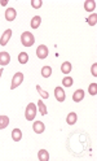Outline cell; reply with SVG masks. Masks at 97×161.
Here are the masks:
<instances>
[{"mask_svg":"<svg viewBox=\"0 0 97 161\" xmlns=\"http://www.w3.org/2000/svg\"><path fill=\"white\" fill-rule=\"evenodd\" d=\"M95 8H96V2H93V0H87L84 3V9L87 12H93Z\"/></svg>","mask_w":97,"mask_h":161,"instance_id":"obj_11","label":"cell"},{"mask_svg":"<svg viewBox=\"0 0 97 161\" xmlns=\"http://www.w3.org/2000/svg\"><path fill=\"white\" fill-rule=\"evenodd\" d=\"M83 99H84V91L83 90H76V91L72 94V100H74L75 103L82 101Z\"/></svg>","mask_w":97,"mask_h":161,"instance_id":"obj_10","label":"cell"},{"mask_svg":"<svg viewBox=\"0 0 97 161\" xmlns=\"http://www.w3.org/2000/svg\"><path fill=\"white\" fill-rule=\"evenodd\" d=\"M87 22H88V25H91V26H95L97 23V14L93 13L92 16H90V17L87 18Z\"/></svg>","mask_w":97,"mask_h":161,"instance_id":"obj_21","label":"cell"},{"mask_svg":"<svg viewBox=\"0 0 97 161\" xmlns=\"http://www.w3.org/2000/svg\"><path fill=\"white\" fill-rule=\"evenodd\" d=\"M42 76L44 78H49L52 76V68L51 67H43L42 68Z\"/></svg>","mask_w":97,"mask_h":161,"instance_id":"obj_18","label":"cell"},{"mask_svg":"<svg viewBox=\"0 0 97 161\" xmlns=\"http://www.w3.org/2000/svg\"><path fill=\"white\" fill-rule=\"evenodd\" d=\"M88 91H90L91 95H96L97 94V85L96 83H91L90 85V88H88Z\"/></svg>","mask_w":97,"mask_h":161,"instance_id":"obj_25","label":"cell"},{"mask_svg":"<svg viewBox=\"0 0 97 161\" xmlns=\"http://www.w3.org/2000/svg\"><path fill=\"white\" fill-rule=\"evenodd\" d=\"M8 125H9V118L7 116H0V130L5 129Z\"/></svg>","mask_w":97,"mask_h":161,"instance_id":"obj_16","label":"cell"},{"mask_svg":"<svg viewBox=\"0 0 97 161\" xmlns=\"http://www.w3.org/2000/svg\"><path fill=\"white\" fill-rule=\"evenodd\" d=\"M0 4H1V5H7L8 2H7V0H1V3H0Z\"/></svg>","mask_w":97,"mask_h":161,"instance_id":"obj_27","label":"cell"},{"mask_svg":"<svg viewBox=\"0 0 97 161\" xmlns=\"http://www.w3.org/2000/svg\"><path fill=\"white\" fill-rule=\"evenodd\" d=\"M25 116H26L27 121H32V119L35 118V116H36V105L34 104V103H30V104H27Z\"/></svg>","mask_w":97,"mask_h":161,"instance_id":"obj_2","label":"cell"},{"mask_svg":"<svg viewBox=\"0 0 97 161\" xmlns=\"http://www.w3.org/2000/svg\"><path fill=\"white\" fill-rule=\"evenodd\" d=\"M38 159H39V161H48L49 160V153H48V151L40 150L38 152Z\"/></svg>","mask_w":97,"mask_h":161,"instance_id":"obj_12","label":"cell"},{"mask_svg":"<svg viewBox=\"0 0 97 161\" xmlns=\"http://www.w3.org/2000/svg\"><path fill=\"white\" fill-rule=\"evenodd\" d=\"M38 108H39V112L42 113V116H46L47 114V108H46V105H44V103L42 100L38 101Z\"/></svg>","mask_w":97,"mask_h":161,"instance_id":"obj_22","label":"cell"},{"mask_svg":"<svg viewBox=\"0 0 97 161\" xmlns=\"http://www.w3.org/2000/svg\"><path fill=\"white\" fill-rule=\"evenodd\" d=\"M1 74H3V69H0V77H1Z\"/></svg>","mask_w":97,"mask_h":161,"instance_id":"obj_28","label":"cell"},{"mask_svg":"<svg viewBox=\"0 0 97 161\" xmlns=\"http://www.w3.org/2000/svg\"><path fill=\"white\" fill-rule=\"evenodd\" d=\"M71 69H72V65H71L70 61H65V63H62V65H61V70H62V73L69 74V73L71 72Z\"/></svg>","mask_w":97,"mask_h":161,"instance_id":"obj_14","label":"cell"},{"mask_svg":"<svg viewBox=\"0 0 97 161\" xmlns=\"http://www.w3.org/2000/svg\"><path fill=\"white\" fill-rule=\"evenodd\" d=\"M21 138H22V131L19 129H13V131H12V139L14 142H19Z\"/></svg>","mask_w":97,"mask_h":161,"instance_id":"obj_13","label":"cell"},{"mask_svg":"<svg viewBox=\"0 0 97 161\" xmlns=\"http://www.w3.org/2000/svg\"><path fill=\"white\" fill-rule=\"evenodd\" d=\"M54 98L57 99V101L62 103L65 101V99H66V95H65V91L62 87H56L54 88Z\"/></svg>","mask_w":97,"mask_h":161,"instance_id":"obj_5","label":"cell"},{"mask_svg":"<svg viewBox=\"0 0 97 161\" xmlns=\"http://www.w3.org/2000/svg\"><path fill=\"white\" fill-rule=\"evenodd\" d=\"M21 43L23 47H31L35 43V38L30 31H23L21 34Z\"/></svg>","mask_w":97,"mask_h":161,"instance_id":"obj_1","label":"cell"},{"mask_svg":"<svg viewBox=\"0 0 97 161\" xmlns=\"http://www.w3.org/2000/svg\"><path fill=\"white\" fill-rule=\"evenodd\" d=\"M12 36V30L10 29H8V30L4 31V34L1 35V39H0V46H7V43L9 42Z\"/></svg>","mask_w":97,"mask_h":161,"instance_id":"obj_6","label":"cell"},{"mask_svg":"<svg viewBox=\"0 0 97 161\" xmlns=\"http://www.w3.org/2000/svg\"><path fill=\"white\" fill-rule=\"evenodd\" d=\"M92 74H93V77H97V64H93L92 65Z\"/></svg>","mask_w":97,"mask_h":161,"instance_id":"obj_26","label":"cell"},{"mask_svg":"<svg viewBox=\"0 0 97 161\" xmlns=\"http://www.w3.org/2000/svg\"><path fill=\"white\" fill-rule=\"evenodd\" d=\"M17 16V12H16L14 8H7L5 11V20L7 21H13Z\"/></svg>","mask_w":97,"mask_h":161,"instance_id":"obj_7","label":"cell"},{"mask_svg":"<svg viewBox=\"0 0 97 161\" xmlns=\"http://www.w3.org/2000/svg\"><path fill=\"white\" fill-rule=\"evenodd\" d=\"M36 56H38L40 60L47 59V56H48V48H47V46L40 44V46L36 48Z\"/></svg>","mask_w":97,"mask_h":161,"instance_id":"obj_4","label":"cell"},{"mask_svg":"<svg viewBox=\"0 0 97 161\" xmlns=\"http://www.w3.org/2000/svg\"><path fill=\"white\" fill-rule=\"evenodd\" d=\"M72 83H74V79H72L71 77H65L62 79V85L65 86V87H71Z\"/></svg>","mask_w":97,"mask_h":161,"instance_id":"obj_20","label":"cell"},{"mask_svg":"<svg viewBox=\"0 0 97 161\" xmlns=\"http://www.w3.org/2000/svg\"><path fill=\"white\" fill-rule=\"evenodd\" d=\"M40 22H42V18L39 16H35L34 18H31V29H38L40 26Z\"/></svg>","mask_w":97,"mask_h":161,"instance_id":"obj_17","label":"cell"},{"mask_svg":"<svg viewBox=\"0 0 97 161\" xmlns=\"http://www.w3.org/2000/svg\"><path fill=\"white\" fill-rule=\"evenodd\" d=\"M32 129L36 134H42L44 130H46V126H44V123L42 121H36L34 122V125H32Z\"/></svg>","mask_w":97,"mask_h":161,"instance_id":"obj_8","label":"cell"},{"mask_svg":"<svg viewBox=\"0 0 97 161\" xmlns=\"http://www.w3.org/2000/svg\"><path fill=\"white\" fill-rule=\"evenodd\" d=\"M76 118H78V116H76L75 112H71V113H69L67 114V117H66V122L69 123V125H74V123L76 122Z\"/></svg>","mask_w":97,"mask_h":161,"instance_id":"obj_15","label":"cell"},{"mask_svg":"<svg viewBox=\"0 0 97 161\" xmlns=\"http://www.w3.org/2000/svg\"><path fill=\"white\" fill-rule=\"evenodd\" d=\"M36 90H38V92L40 94V96H42L43 99H48V98H49V94H48V92H46V91H44V90L42 88V87H40V86L38 85V86H36Z\"/></svg>","mask_w":97,"mask_h":161,"instance_id":"obj_23","label":"cell"},{"mask_svg":"<svg viewBox=\"0 0 97 161\" xmlns=\"http://www.w3.org/2000/svg\"><path fill=\"white\" fill-rule=\"evenodd\" d=\"M23 82V74L22 73H16L13 78H12V83H10V90H14V88H17L19 85H21Z\"/></svg>","mask_w":97,"mask_h":161,"instance_id":"obj_3","label":"cell"},{"mask_svg":"<svg viewBox=\"0 0 97 161\" xmlns=\"http://www.w3.org/2000/svg\"><path fill=\"white\" fill-rule=\"evenodd\" d=\"M10 61V55L8 52H0V65H8Z\"/></svg>","mask_w":97,"mask_h":161,"instance_id":"obj_9","label":"cell"},{"mask_svg":"<svg viewBox=\"0 0 97 161\" xmlns=\"http://www.w3.org/2000/svg\"><path fill=\"white\" fill-rule=\"evenodd\" d=\"M18 61H19L21 64H26L27 61H29V55H27L26 52H21V53L18 55Z\"/></svg>","mask_w":97,"mask_h":161,"instance_id":"obj_19","label":"cell"},{"mask_svg":"<svg viewBox=\"0 0 97 161\" xmlns=\"http://www.w3.org/2000/svg\"><path fill=\"white\" fill-rule=\"evenodd\" d=\"M42 4H43L42 0H31V5H32V8H35V9L42 8Z\"/></svg>","mask_w":97,"mask_h":161,"instance_id":"obj_24","label":"cell"}]
</instances>
